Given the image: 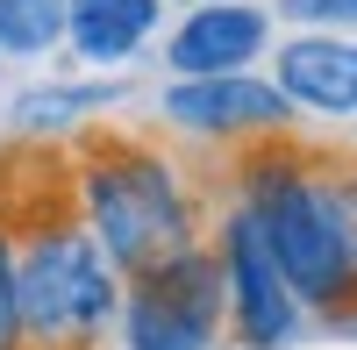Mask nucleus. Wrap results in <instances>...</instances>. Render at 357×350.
<instances>
[{
	"label": "nucleus",
	"instance_id": "obj_1",
	"mask_svg": "<svg viewBox=\"0 0 357 350\" xmlns=\"http://www.w3.org/2000/svg\"><path fill=\"white\" fill-rule=\"evenodd\" d=\"M229 200L250 208L264 229V250L301 300L307 322L357 329V215H350V172L314 165L293 136L250 143L229 165Z\"/></svg>",
	"mask_w": 357,
	"mask_h": 350
},
{
	"label": "nucleus",
	"instance_id": "obj_2",
	"mask_svg": "<svg viewBox=\"0 0 357 350\" xmlns=\"http://www.w3.org/2000/svg\"><path fill=\"white\" fill-rule=\"evenodd\" d=\"M72 215L122 279L207 243V208L193 172L165 143H136V136L72 143Z\"/></svg>",
	"mask_w": 357,
	"mask_h": 350
},
{
	"label": "nucleus",
	"instance_id": "obj_3",
	"mask_svg": "<svg viewBox=\"0 0 357 350\" xmlns=\"http://www.w3.org/2000/svg\"><path fill=\"white\" fill-rule=\"evenodd\" d=\"M15 222V314L29 350H100L122 314V272L79 229L72 208Z\"/></svg>",
	"mask_w": 357,
	"mask_h": 350
},
{
	"label": "nucleus",
	"instance_id": "obj_4",
	"mask_svg": "<svg viewBox=\"0 0 357 350\" xmlns=\"http://www.w3.org/2000/svg\"><path fill=\"white\" fill-rule=\"evenodd\" d=\"M122 350H222V265L215 243H193L165 265L122 279L114 314Z\"/></svg>",
	"mask_w": 357,
	"mask_h": 350
},
{
	"label": "nucleus",
	"instance_id": "obj_5",
	"mask_svg": "<svg viewBox=\"0 0 357 350\" xmlns=\"http://www.w3.org/2000/svg\"><path fill=\"white\" fill-rule=\"evenodd\" d=\"M207 243H215V265H222V336L236 350H293L301 329H307V314L286 294L272 250H264L257 215L236 208V200H222Z\"/></svg>",
	"mask_w": 357,
	"mask_h": 350
},
{
	"label": "nucleus",
	"instance_id": "obj_6",
	"mask_svg": "<svg viewBox=\"0 0 357 350\" xmlns=\"http://www.w3.org/2000/svg\"><path fill=\"white\" fill-rule=\"evenodd\" d=\"M158 122L186 143H222V151H250V143L293 136L301 114L264 72H222V79H172L158 93Z\"/></svg>",
	"mask_w": 357,
	"mask_h": 350
},
{
	"label": "nucleus",
	"instance_id": "obj_7",
	"mask_svg": "<svg viewBox=\"0 0 357 350\" xmlns=\"http://www.w3.org/2000/svg\"><path fill=\"white\" fill-rule=\"evenodd\" d=\"M264 57H272V8H257V0H200V8L172 15V29H165L172 79L257 72Z\"/></svg>",
	"mask_w": 357,
	"mask_h": 350
},
{
	"label": "nucleus",
	"instance_id": "obj_8",
	"mask_svg": "<svg viewBox=\"0 0 357 350\" xmlns=\"http://www.w3.org/2000/svg\"><path fill=\"white\" fill-rule=\"evenodd\" d=\"M293 114L314 122H357V36L350 29H293L272 36V72Z\"/></svg>",
	"mask_w": 357,
	"mask_h": 350
},
{
	"label": "nucleus",
	"instance_id": "obj_9",
	"mask_svg": "<svg viewBox=\"0 0 357 350\" xmlns=\"http://www.w3.org/2000/svg\"><path fill=\"white\" fill-rule=\"evenodd\" d=\"M129 93H136L129 79H36V86H22L8 100V136L15 143H43V151H72Z\"/></svg>",
	"mask_w": 357,
	"mask_h": 350
},
{
	"label": "nucleus",
	"instance_id": "obj_10",
	"mask_svg": "<svg viewBox=\"0 0 357 350\" xmlns=\"http://www.w3.org/2000/svg\"><path fill=\"white\" fill-rule=\"evenodd\" d=\"M172 8L165 0H72L65 15V50L79 57L86 72H129L143 50L165 36Z\"/></svg>",
	"mask_w": 357,
	"mask_h": 350
},
{
	"label": "nucleus",
	"instance_id": "obj_11",
	"mask_svg": "<svg viewBox=\"0 0 357 350\" xmlns=\"http://www.w3.org/2000/svg\"><path fill=\"white\" fill-rule=\"evenodd\" d=\"M65 15L72 0H0V57L36 65V57L65 50Z\"/></svg>",
	"mask_w": 357,
	"mask_h": 350
},
{
	"label": "nucleus",
	"instance_id": "obj_12",
	"mask_svg": "<svg viewBox=\"0 0 357 350\" xmlns=\"http://www.w3.org/2000/svg\"><path fill=\"white\" fill-rule=\"evenodd\" d=\"M0 350H29L22 314H15V222H8V208H0Z\"/></svg>",
	"mask_w": 357,
	"mask_h": 350
},
{
	"label": "nucleus",
	"instance_id": "obj_13",
	"mask_svg": "<svg viewBox=\"0 0 357 350\" xmlns=\"http://www.w3.org/2000/svg\"><path fill=\"white\" fill-rule=\"evenodd\" d=\"M279 15L301 29H350L357 36V0H279Z\"/></svg>",
	"mask_w": 357,
	"mask_h": 350
},
{
	"label": "nucleus",
	"instance_id": "obj_14",
	"mask_svg": "<svg viewBox=\"0 0 357 350\" xmlns=\"http://www.w3.org/2000/svg\"><path fill=\"white\" fill-rule=\"evenodd\" d=\"M350 215H357V172H350Z\"/></svg>",
	"mask_w": 357,
	"mask_h": 350
}]
</instances>
